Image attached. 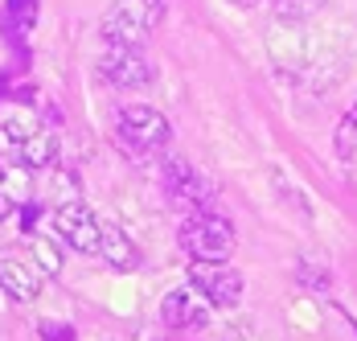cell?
Wrapping results in <instances>:
<instances>
[{
    "label": "cell",
    "mask_w": 357,
    "mask_h": 341,
    "mask_svg": "<svg viewBox=\"0 0 357 341\" xmlns=\"http://www.w3.org/2000/svg\"><path fill=\"white\" fill-rule=\"evenodd\" d=\"M234 226L210 214V210H193L185 222H181V247L189 251V259H210V263H226L234 255Z\"/></svg>",
    "instance_id": "obj_1"
},
{
    "label": "cell",
    "mask_w": 357,
    "mask_h": 341,
    "mask_svg": "<svg viewBox=\"0 0 357 341\" xmlns=\"http://www.w3.org/2000/svg\"><path fill=\"white\" fill-rule=\"evenodd\" d=\"M165 0H115L103 21V37L107 41H128V45H140L144 37L152 34L165 17Z\"/></svg>",
    "instance_id": "obj_2"
},
{
    "label": "cell",
    "mask_w": 357,
    "mask_h": 341,
    "mask_svg": "<svg viewBox=\"0 0 357 341\" xmlns=\"http://www.w3.org/2000/svg\"><path fill=\"white\" fill-rule=\"evenodd\" d=\"M119 132H123V140H128V148H140V152L165 148L169 136H173L169 119H165L156 107H148V103H132V107L119 111Z\"/></svg>",
    "instance_id": "obj_3"
},
{
    "label": "cell",
    "mask_w": 357,
    "mask_h": 341,
    "mask_svg": "<svg viewBox=\"0 0 357 341\" xmlns=\"http://www.w3.org/2000/svg\"><path fill=\"white\" fill-rule=\"evenodd\" d=\"M189 284H193L214 308H234L243 300V275L230 272L226 263L193 259V263H189Z\"/></svg>",
    "instance_id": "obj_4"
},
{
    "label": "cell",
    "mask_w": 357,
    "mask_h": 341,
    "mask_svg": "<svg viewBox=\"0 0 357 341\" xmlns=\"http://www.w3.org/2000/svg\"><path fill=\"white\" fill-rule=\"evenodd\" d=\"M99 66L115 91H136V87H148V78H152V66L140 54V45H128V41H107V54Z\"/></svg>",
    "instance_id": "obj_5"
},
{
    "label": "cell",
    "mask_w": 357,
    "mask_h": 341,
    "mask_svg": "<svg viewBox=\"0 0 357 341\" xmlns=\"http://www.w3.org/2000/svg\"><path fill=\"white\" fill-rule=\"evenodd\" d=\"M54 226H58V235L70 242L78 255H99V231H103V222L86 205L62 202L54 210Z\"/></svg>",
    "instance_id": "obj_6"
},
{
    "label": "cell",
    "mask_w": 357,
    "mask_h": 341,
    "mask_svg": "<svg viewBox=\"0 0 357 341\" xmlns=\"http://www.w3.org/2000/svg\"><path fill=\"white\" fill-rule=\"evenodd\" d=\"M165 181H169V189H173V198L185 202L189 210H202V205L214 202V185L202 177V173L193 169L185 157L177 152H169V161H165Z\"/></svg>",
    "instance_id": "obj_7"
},
{
    "label": "cell",
    "mask_w": 357,
    "mask_h": 341,
    "mask_svg": "<svg viewBox=\"0 0 357 341\" xmlns=\"http://www.w3.org/2000/svg\"><path fill=\"white\" fill-rule=\"evenodd\" d=\"M210 300L189 284V288H177V292H169L165 300H160V321L169 325V329H202L206 321H210Z\"/></svg>",
    "instance_id": "obj_8"
},
{
    "label": "cell",
    "mask_w": 357,
    "mask_h": 341,
    "mask_svg": "<svg viewBox=\"0 0 357 341\" xmlns=\"http://www.w3.org/2000/svg\"><path fill=\"white\" fill-rule=\"evenodd\" d=\"M99 255L107 259L115 272H132V268L140 263V251H136V242L128 239L119 226H111V222H103V231H99Z\"/></svg>",
    "instance_id": "obj_9"
},
{
    "label": "cell",
    "mask_w": 357,
    "mask_h": 341,
    "mask_svg": "<svg viewBox=\"0 0 357 341\" xmlns=\"http://www.w3.org/2000/svg\"><path fill=\"white\" fill-rule=\"evenodd\" d=\"M0 292L4 296H13V300H21V305H29L41 296V284H37V275L25 268V263H17V259H0Z\"/></svg>",
    "instance_id": "obj_10"
},
{
    "label": "cell",
    "mask_w": 357,
    "mask_h": 341,
    "mask_svg": "<svg viewBox=\"0 0 357 341\" xmlns=\"http://www.w3.org/2000/svg\"><path fill=\"white\" fill-rule=\"evenodd\" d=\"M21 161H25L29 169H50V165L58 161V132L41 124L33 136L21 144Z\"/></svg>",
    "instance_id": "obj_11"
},
{
    "label": "cell",
    "mask_w": 357,
    "mask_h": 341,
    "mask_svg": "<svg viewBox=\"0 0 357 341\" xmlns=\"http://www.w3.org/2000/svg\"><path fill=\"white\" fill-rule=\"evenodd\" d=\"M37 128H41V119L29 107H4V115H0V136L8 140V144H17V148L33 136Z\"/></svg>",
    "instance_id": "obj_12"
},
{
    "label": "cell",
    "mask_w": 357,
    "mask_h": 341,
    "mask_svg": "<svg viewBox=\"0 0 357 341\" xmlns=\"http://www.w3.org/2000/svg\"><path fill=\"white\" fill-rule=\"evenodd\" d=\"M333 152L341 161H354L357 157V103L337 119V132H333Z\"/></svg>",
    "instance_id": "obj_13"
},
{
    "label": "cell",
    "mask_w": 357,
    "mask_h": 341,
    "mask_svg": "<svg viewBox=\"0 0 357 341\" xmlns=\"http://www.w3.org/2000/svg\"><path fill=\"white\" fill-rule=\"evenodd\" d=\"M328 0H271V13H275V21H287V25H300V21H308L317 8H324Z\"/></svg>",
    "instance_id": "obj_14"
},
{
    "label": "cell",
    "mask_w": 357,
    "mask_h": 341,
    "mask_svg": "<svg viewBox=\"0 0 357 341\" xmlns=\"http://www.w3.org/2000/svg\"><path fill=\"white\" fill-rule=\"evenodd\" d=\"M33 259H37V268H41L45 275L62 272V251H58L50 239H33Z\"/></svg>",
    "instance_id": "obj_15"
},
{
    "label": "cell",
    "mask_w": 357,
    "mask_h": 341,
    "mask_svg": "<svg viewBox=\"0 0 357 341\" xmlns=\"http://www.w3.org/2000/svg\"><path fill=\"white\" fill-rule=\"evenodd\" d=\"M8 21L17 29H29L37 21V0H8Z\"/></svg>",
    "instance_id": "obj_16"
},
{
    "label": "cell",
    "mask_w": 357,
    "mask_h": 341,
    "mask_svg": "<svg viewBox=\"0 0 357 341\" xmlns=\"http://www.w3.org/2000/svg\"><path fill=\"white\" fill-rule=\"evenodd\" d=\"M300 280H304V288H312V292H324V288H328V272L308 268V263H300Z\"/></svg>",
    "instance_id": "obj_17"
},
{
    "label": "cell",
    "mask_w": 357,
    "mask_h": 341,
    "mask_svg": "<svg viewBox=\"0 0 357 341\" xmlns=\"http://www.w3.org/2000/svg\"><path fill=\"white\" fill-rule=\"evenodd\" d=\"M41 338L45 341H74V329L70 325H50V321H45V325H41Z\"/></svg>",
    "instance_id": "obj_18"
},
{
    "label": "cell",
    "mask_w": 357,
    "mask_h": 341,
    "mask_svg": "<svg viewBox=\"0 0 357 341\" xmlns=\"http://www.w3.org/2000/svg\"><path fill=\"white\" fill-rule=\"evenodd\" d=\"M13 210H17V202L8 198V189H4V181H0V222H4V218H8Z\"/></svg>",
    "instance_id": "obj_19"
},
{
    "label": "cell",
    "mask_w": 357,
    "mask_h": 341,
    "mask_svg": "<svg viewBox=\"0 0 357 341\" xmlns=\"http://www.w3.org/2000/svg\"><path fill=\"white\" fill-rule=\"evenodd\" d=\"M230 4H238V8H255V4H263V0H230Z\"/></svg>",
    "instance_id": "obj_20"
}]
</instances>
